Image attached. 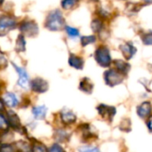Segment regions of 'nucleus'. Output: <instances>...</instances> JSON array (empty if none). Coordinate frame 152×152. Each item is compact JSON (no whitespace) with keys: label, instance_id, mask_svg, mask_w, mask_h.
Wrapping results in <instances>:
<instances>
[{"label":"nucleus","instance_id":"obj_1","mask_svg":"<svg viewBox=\"0 0 152 152\" xmlns=\"http://www.w3.org/2000/svg\"><path fill=\"white\" fill-rule=\"evenodd\" d=\"M95 59L98 63L103 67H107L110 64V54L107 47H100L96 50Z\"/></svg>","mask_w":152,"mask_h":152},{"label":"nucleus","instance_id":"obj_2","mask_svg":"<svg viewBox=\"0 0 152 152\" xmlns=\"http://www.w3.org/2000/svg\"><path fill=\"white\" fill-rule=\"evenodd\" d=\"M63 24V19L60 12L56 11L55 12H53L47 21V27L50 29L53 30H58L61 28Z\"/></svg>","mask_w":152,"mask_h":152},{"label":"nucleus","instance_id":"obj_3","mask_svg":"<svg viewBox=\"0 0 152 152\" xmlns=\"http://www.w3.org/2000/svg\"><path fill=\"white\" fill-rule=\"evenodd\" d=\"M106 81L108 84H110V86H114L116 84H118L121 82L122 80V77L120 76V74H118L117 71H115L114 69H111L110 71H108L106 73Z\"/></svg>","mask_w":152,"mask_h":152},{"label":"nucleus","instance_id":"obj_4","mask_svg":"<svg viewBox=\"0 0 152 152\" xmlns=\"http://www.w3.org/2000/svg\"><path fill=\"white\" fill-rule=\"evenodd\" d=\"M16 70L18 71L19 73V76H20V78H19V85L20 86H22L23 88H27L28 86V74L27 72L21 69V68H19L17 67L16 65H14Z\"/></svg>","mask_w":152,"mask_h":152},{"label":"nucleus","instance_id":"obj_5","mask_svg":"<svg viewBox=\"0 0 152 152\" xmlns=\"http://www.w3.org/2000/svg\"><path fill=\"white\" fill-rule=\"evenodd\" d=\"M32 88L34 91H37V92H45L47 89V84L45 81L40 78H37L33 81Z\"/></svg>","mask_w":152,"mask_h":152},{"label":"nucleus","instance_id":"obj_6","mask_svg":"<svg viewBox=\"0 0 152 152\" xmlns=\"http://www.w3.org/2000/svg\"><path fill=\"white\" fill-rule=\"evenodd\" d=\"M151 104L149 102H144L138 108L137 112L141 116V118H144L151 113Z\"/></svg>","mask_w":152,"mask_h":152},{"label":"nucleus","instance_id":"obj_7","mask_svg":"<svg viewBox=\"0 0 152 152\" xmlns=\"http://www.w3.org/2000/svg\"><path fill=\"white\" fill-rule=\"evenodd\" d=\"M4 102L10 107H15L18 103L17 98L15 97L14 94H12L11 93H8L4 95Z\"/></svg>","mask_w":152,"mask_h":152},{"label":"nucleus","instance_id":"obj_8","mask_svg":"<svg viewBox=\"0 0 152 152\" xmlns=\"http://www.w3.org/2000/svg\"><path fill=\"white\" fill-rule=\"evenodd\" d=\"M33 114L36 118H43L46 114V108L45 106H39L33 109Z\"/></svg>","mask_w":152,"mask_h":152},{"label":"nucleus","instance_id":"obj_9","mask_svg":"<svg viewBox=\"0 0 152 152\" xmlns=\"http://www.w3.org/2000/svg\"><path fill=\"white\" fill-rule=\"evenodd\" d=\"M122 51H123V53L126 56V58L129 59V58H131V57L134 54V53H135V48L133 47L132 45L126 44V45H125L123 46Z\"/></svg>","mask_w":152,"mask_h":152},{"label":"nucleus","instance_id":"obj_10","mask_svg":"<svg viewBox=\"0 0 152 152\" xmlns=\"http://www.w3.org/2000/svg\"><path fill=\"white\" fill-rule=\"evenodd\" d=\"M69 64L71 66H73L74 68L82 69V67H83V61H82V59H80V58L75 56V55H72L69 58Z\"/></svg>","mask_w":152,"mask_h":152},{"label":"nucleus","instance_id":"obj_11","mask_svg":"<svg viewBox=\"0 0 152 152\" xmlns=\"http://www.w3.org/2000/svg\"><path fill=\"white\" fill-rule=\"evenodd\" d=\"M14 25V21L12 20H9V19H3L0 20V30H3L5 28H11V27H12Z\"/></svg>","mask_w":152,"mask_h":152},{"label":"nucleus","instance_id":"obj_12","mask_svg":"<svg viewBox=\"0 0 152 152\" xmlns=\"http://www.w3.org/2000/svg\"><path fill=\"white\" fill-rule=\"evenodd\" d=\"M62 120L67 124H70V123H72V122H74L76 120V117L72 112L67 111V112L62 114Z\"/></svg>","mask_w":152,"mask_h":152},{"label":"nucleus","instance_id":"obj_13","mask_svg":"<svg viewBox=\"0 0 152 152\" xmlns=\"http://www.w3.org/2000/svg\"><path fill=\"white\" fill-rule=\"evenodd\" d=\"M66 31L70 37H77L79 36V32L77 28H74L71 27H66Z\"/></svg>","mask_w":152,"mask_h":152},{"label":"nucleus","instance_id":"obj_14","mask_svg":"<svg viewBox=\"0 0 152 152\" xmlns=\"http://www.w3.org/2000/svg\"><path fill=\"white\" fill-rule=\"evenodd\" d=\"M96 37L94 36H89V37H83L81 41H82V45L85 46L88 44H92L94 42H95Z\"/></svg>","mask_w":152,"mask_h":152},{"label":"nucleus","instance_id":"obj_15","mask_svg":"<svg viewBox=\"0 0 152 152\" xmlns=\"http://www.w3.org/2000/svg\"><path fill=\"white\" fill-rule=\"evenodd\" d=\"M77 2V0H62V7L65 9H69L72 7Z\"/></svg>","mask_w":152,"mask_h":152},{"label":"nucleus","instance_id":"obj_16","mask_svg":"<svg viewBox=\"0 0 152 152\" xmlns=\"http://www.w3.org/2000/svg\"><path fill=\"white\" fill-rule=\"evenodd\" d=\"M80 152H100L98 149L92 148V147H82L79 149Z\"/></svg>","mask_w":152,"mask_h":152},{"label":"nucleus","instance_id":"obj_17","mask_svg":"<svg viewBox=\"0 0 152 152\" xmlns=\"http://www.w3.org/2000/svg\"><path fill=\"white\" fill-rule=\"evenodd\" d=\"M143 41L146 45H152V35H146L145 38H143Z\"/></svg>","mask_w":152,"mask_h":152},{"label":"nucleus","instance_id":"obj_18","mask_svg":"<svg viewBox=\"0 0 152 152\" xmlns=\"http://www.w3.org/2000/svg\"><path fill=\"white\" fill-rule=\"evenodd\" d=\"M49 152H63V151H62V149H61L60 146L54 145V146H53V147L51 148V150H50V151Z\"/></svg>","mask_w":152,"mask_h":152},{"label":"nucleus","instance_id":"obj_19","mask_svg":"<svg viewBox=\"0 0 152 152\" xmlns=\"http://www.w3.org/2000/svg\"><path fill=\"white\" fill-rule=\"evenodd\" d=\"M34 152H46V150L44 146L39 145V146H36L34 148Z\"/></svg>","mask_w":152,"mask_h":152},{"label":"nucleus","instance_id":"obj_20","mask_svg":"<svg viewBox=\"0 0 152 152\" xmlns=\"http://www.w3.org/2000/svg\"><path fill=\"white\" fill-rule=\"evenodd\" d=\"M6 126V122L5 119L4 118L3 116L0 115V128H4Z\"/></svg>","mask_w":152,"mask_h":152},{"label":"nucleus","instance_id":"obj_21","mask_svg":"<svg viewBox=\"0 0 152 152\" xmlns=\"http://www.w3.org/2000/svg\"><path fill=\"white\" fill-rule=\"evenodd\" d=\"M149 127H150V129H151V130H152V118H151L150 122H149Z\"/></svg>","mask_w":152,"mask_h":152},{"label":"nucleus","instance_id":"obj_22","mask_svg":"<svg viewBox=\"0 0 152 152\" xmlns=\"http://www.w3.org/2000/svg\"><path fill=\"white\" fill-rule=\"evenodd\" d=\"M4 109V105H3V103L1 102V101H0V110H2Z\"/></svg>","mask_w":152,"mask_h":152},{"label":"nucleus","instance_id":"obj_23","mask_svg":"<svg viewBox=\"0 0 152 152\" xmlns=\"http://www.w3.org/2000/svg\"><path fill=\"white\" fill-rule=\"evenodd\" d=\"M145 2H147V3H152V0H144Z\"/></svg>","mask_w":152,"mask_h":152}]
</instances>
